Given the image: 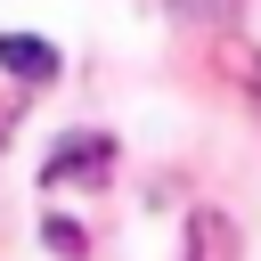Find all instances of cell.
I'll return each instance as SVG.
<instances>
[{
	"instance_id": "cell-3",
	"label": "cell",
	"mask_w": 261,
	"mask_h": 261,
	"mask_svg": "<svg viewBox=\"0 0 261 261\" xmlns=\"http://www.w3.org/2000/svg\"><path fill=\"white\" fill-rule=\"evenodd\" d=\"M228 253H237L228 212H196V220H188V261H228Z\"/></svg>"
},
{
	"instance_id": "cell-2",
	"label": "cell",
	"mask_w": 261,
	"mask_h": 261,
	"mask_svg": "<svg viewBox=\"0 0 261 261\" xmlns=\"http://www.w3.org/2000/svg\"><path fill=\"white\" fill-rule=\"evenodd\" d=\"M0 65H8L16 82H33V90H41V82H57V49H49V41H33V33H0Z\"/></svg>"
},
{
	"instance_id": "cell-1",
	"label": "cell",
	"mask_w": 261,
	"mask_h": 261,
	"mask_svg": "<svg viewBox=\"0 0 261 261\" xmlns=\"http://www.w3.org/2000/svg\"><path fill=\"white\" fill-rule=\"evenodd\" d=\"M106 163H114V139L82 130V139H65V147L41 163V188H65V179H106Z\"/></svg>"
},
{
	"instance_id": "cell-4",
	"label": "cell",
	"mask_w": 261,
	"mask_h": 261,
	"mask_svg": "<svg viewBox=\"0 0 261 261\" xmlns=\"http://www.w3.org/2000/svg\"><path fill=\"white\" fill-rule=\"evenodd\" d=\"M41 237H49V253H65V261H82V253H90V237H82L73 220H41Z\"/></svg>"
}]
</instances>
